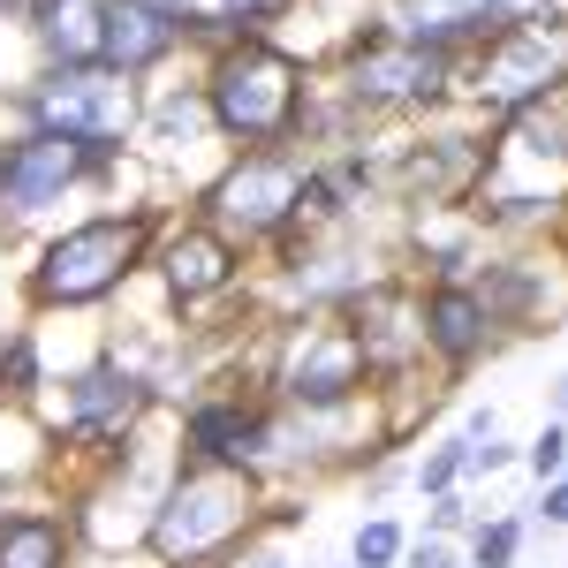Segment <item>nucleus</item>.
Wrapping results in <instances>:
<instances>
[{
	"label": "nucleus",
	"instance_id": "nucleus-27",
	"mask_svg": "<svg viewBox=\"0 0 568 568\" xmlns=\"http://www.w3.org/2000/svg\"><path fill=\"white\" fill-rule=\"evenodd\" d=\"M554 417H568V372L554 379Z\"/></svg>",
	"mask_w": 568,
	"mask_h": 568
},
{
	"label": "nucleus",
	"instance_id": "nucleus-21",
	"mask_svg": "<svg viewBox=\"0 0 568 568\" xmlns=\"http://www.w3.org/2000/svg\"><path fill=\"white\" fill-rule=\"evenodd\" d=\"M516 546H524V524H516V516H500L493 530H478V546H470V568H508V561H516Z\"/></svg>",
	"mask_w": 568,
	"mask_h": 568
},
{
	"label": "nucleus",
	"instance_id": "nucleus-26",
	"mask_svg": "<svg viewBox=\"0 0 568 568\" xmlns=\"http://www.w3.org/2000/svg\"><path fill=\"white\" fill-rule=\"evenodd\" d=\"M463 524H470V516H463V500H455V493H439V500H433V530L447 538V530H463Z\"/></svg>",
	"mask_w": 568,
	"mask_h": 568
},
{
	"label": "nucleus",
	"instance_id": "nucleus-14",
	"mask_svg": "<svg viewBox=\"0 0 568 568\" xmlns=\"http://www.w3.org/2000/svg\"><path fill=\"white\" fill-rule=\"evenodd\" d=\"M417 326H425V349H433L439 364H455V372H470V364L493 349V318H485L470 281H433V288L417 296Z\"/></svg>",
	"mask_w": 568,
	"mask_h": 568
},
{
	"label": "nucleus",
	"instance_id": "nucleus-16",
	"mask_svg": "<svg viewBox=\"0 0 568 568\" xmlns=\"http://www.w3.org/2000/svg\"><path fill=\"white\" fill-rule=\"evenodd\" d=\"M69 538L77 530L45 508H16L0 516V568H69Z\"/></svg>",
	"mask_w": 568,
	"mask_h": 568
},
{
	"label": "nucleus",
	"instance_id": "nucleus-8",
	"mask_svg": "<svg viewBox=\"0 0 568 568\" xmlns=\"http://www.w3.org/2000/svg\"><path fill=\"white\" fill-rule=\"evenodd\" d=\"M23 114H31V130H61L77 144H122L136 122V99L106 69H45L23 91Z\"/></svg>",
	"mask_w": 568,
	"mask_h": 568
},
{
	"label": "nucleus",
	"instance_id": "nucleus-15",
	"mask_svg": "<svg viewBox=\"0 0 568 568\" xmlns=\"http://www.w3.org/2000/svg\"><path fill=\"white\" fill-rule=\"evenodd\" d=\"M45 69H99V31H106V0H31L23 8Z\"/></svg>",
	"mask_w": 568,
	"mask_h": 568
},
{
	"label": "nucleus",
	"instance_id": "nucleus-17",
	"mask_svg": "<svg viewBox=\"0 0 568 568\" xmlns=\"http://www.w3.org/2000/svg\"><path fill=\"white\" fill-rule=\"evenodd\" d=\"M356 568H394L402 561V554H409V538H402V524H394V516H372V524L356 530Z\"/></svg>",
	"mask_w": 568,
	"mask_h": 568
},
{
	"label": "nucleus",
	"instance_id": "nucleus-20",
	"mask_svg": "<svg viewBox=\"0 0 568 568\" xmlns=\"http://www.w3.org/2000/svg\"><path fill=\"white\" fill-rule=\"evenodd\" d=\"M524 463H530V478H538V485L568 478V425H561V417H554V425H546V433L524 447Z\"/></svg>",
	"mask_w": 568,
	"mask_h": 568
},
{
	"label": "nucleus",
	"instance_id": "nucleus-10",
	"mask_svg": "<svg viewBox=\"0 0 568 568\" xmlns=\"http://www.w3.org/2000/svg\"><path fill=\"white\" fill-rule=\"evenodd\" d=\"M152 402L144 379H130L114 356H99L91 372L69 379V409H61V439H77V447H122V433L136 425V409Z\"/></svg>",
	"mask_w": 568,
	"mask_h": 568
},
{
	"label": "nucleus",
	"instance_id": "nucleus-7",
	"mask_svg": "<svg viewBox=\"0 0 568 568\" xmlns=\"http://www.w3.org/2000/svg\"><path fill=\"white\" fill-rule=\"evenodd\" d=\"M114 160H122V144H77V136H61V130H23L0 152V213L8 220L45 213L77 182H99Z\"/></svg>",
	"mask_w": 568,
	"mask_h": 568
},
{
	"label": "nucleus",
	"instance_id": "nucleus-19",
	"mask_svg": "<svg viewBox=\"0 0 568 568\" xmlns=\"http://www.w3.org/2000/svg\"><path fill=\"white\" fill-rule=\"evenodd\" d=\"M463 463H470V439H439L433 455H425V463H417V493H455V485H463Z\"/></svg>",
	"mask_w": 568,
	"mask_h": 568
},
{
	"label": "nucleus",
	"instance_id": "nucleus-22",
	"mask_svg": "<svg viewBox=\"0 0 568 568\" xmlns=\"http://www.w3.org/2000/svg\"><path fill=\"white\" fill-rule=\"evenodd\" d=\"M0 387H8V394L39 387V349H31V334H16V342L0 349Z\"/></svg>",
	"mask_w": 568,
	"mask_h": 568
},
{
	"label": "nucleus",
	"instance_id": "nucleus-31",
	"mask_svg": "<svg viewBox=\"0 0 568 568\" xmlns=\"http://www.w3.org/2000/svg\"><path fill=\"white\" fill-rule=\"evenodd\" d=\"M0 152H8V144H0Z\"/></svg>",
	"mask_w": 568,
	"mask_h": 568
},
{
	"label": "nucleus",
	"instance_id": "nucleus-6",
	"mask_svg": "<svg viewBox=\"0 0 568 568\" xmlns=\"http://www.w3.org/2000/svg\"><path fill=\"white\" fill-rule=\"evenodd\" d=\"M463 77V61L455 53H425V45L394 39L387 23H364L349 39V69H342V91H349V106H433L447 99Z\"/></svg>",
	"mask_w": 568,
	"mask_h": 568
},
{
	"label": "nucleus",
	"instance_id": "nucleus-1",
	"mask_svg": "<svg viewBox=\"0 0 568 568\" xmlns=\"http://www.w3.org/2000/svg\"><path fill=\"white\" fill-rule=\"evenodd\" d=\"M304 106H311L304 61L273 39H227L205 69L213 136L243 144V152H281L288 136H304Z\"/></svg>",
	"mask_w": 568,
	"mask_h": 568
},
{
	"label": "nucleus",
	"instance_id": "nucleus-12",
	"mask_svg": "<svg viewBox=\"0 0 568 568\" xmlns=\"http://www.w3.org/2000/svg\"><path fill=\"white\" fill-rule=\"evenodd\" d=\"M182 39H190V31H182L175 8H160V0H106L99 69H106V77H122V84H136V77H152Z\"/></svg>",
	"mask_w": 568,
	"mask_h": 568
},
{
	"label": "nucleus",
	"instance_id": "nucleus-24",
	"mask_svg": "<svg viewBox=\"0 0 568 568\" xmlns=\"http://www.w3.org/2000/svg\"><path fill=\"white\" fill-rule=\"evenodd\" d=\"M409 568H463V561H455V546L433 530V538H417V546H409Z\"/></svg>",
	"mask_w": 568,
	"mask_h": 568
},
{
	"label": "nucleus",
	"instance_id": "nucleus-29",
	"mask_svg": "<svg viewBox=\"0 0 568 568\" xmlns=\"http://www.w3.org/2000/svg\"><path fill=\"white\" fill-rule=\"evenodd\" d=\"M160 8H175V16H190V0H160Z\"/></svg>",
	"mask_w": 568,
	"mask_h": 568
},
{
	"label": "nucleus",
	"instance_id": "nucleus-3",
	"mask_svg": "<svg viewBox=\"0 0 568 568\" xmlns=\"http://www.w3.org/2000/svg\"><path fill=\"white\" fill-rule=\"evenodd\" d=\"M160 235V213H99L61 227L31 265V304L39 311H77V304H106L130 281L144 251Z\"/></svg>",
	"mask_w": 568,
	"mask_h": 568
},
{
	"label": "nucleus",
	"instance_id": "nucleus-4",
	"mask_svg": "<svg viewBox=\"0 0 568 568\" xmlns=\"http://www.w3.org/2000/svg\"><path fill=\"white\" fill-rule=\"evenodd\" d=\"M304 160L296 152H243L227 175L205 190V227H220L235 251L243 243H265V235H288L304 220Z\"/></svg>",
	"mask_w": 568,
	"mask_h": 568
},
{
	"label": "nucleus",
	"instance_id": "nucleus-11",
	"mask_svg": "<svg viewBox=\"0 0 568 568\" xmlns=\"http://www.w3.org/2000/svg\"><path fill=\"white\" fill-rule=\"evenodd\" d=\"M273 447V417L243 394H213L182 417V463H220V470H251Z\"/></svg>",
	"mask_w": 568,
	"mask_h": 568
},
{
	"label": "nucleus",
	"instance_id": "nucleus-5",
	"mask_svg": "<svg viewBox=\"0 0 568 568\" xmlns=\"http://www.w3.org/2000/svg\"><path fill=\"white\" fill-rule=\"evenodd\" d=\"M455 84H470L485 106L508 114V122L530 114V106H546V99L568 84V23H524V31H508V39L478 45Z\"/></svg>",
	"mask_w": 568,
	"mask_h": 568
},
{
	"label": "nucleus",
	"instance_id": "nucleus-30",
	"mask_svg": "<svg viewBox=\"0 0 568 568\" xmlns=\"http://www.w3.org/2000/svg\"><path fill=\"white\" fill-rule=\"evenodd\" d=\"M561 122H568V84H561Z\"/></svg>",
	"mask_w": 568,
	"mask_h": 568
},
{
	"label": "nucleus",
	"instance_id": "nucleus-23",
	"mask_svg": "<svg viewBox=\"0 0 568 568\" xmlns=\"http://www.w3.org/2000/svg\"><path fill=\"white\" fill-rule=\"evenodd\" d=\"M516 463V447H500V439H470V463H463V478H493V470H508Z\"/></svg>",
	"mask_w": 568,
	"mask_h": 568
},
{
	"label": "nucleus",
	"instance_id": "nucleus-13",
	"mask_svg": "<svg viewBox=\"0 0 568 568\" xmlns=\"http://www.w3.org/2000/svg\"><path fill=\"white\" fill-rule=\"evenodd\" d=\"M235 273H243V251H235L220 227H205V220H182V235H168V251H160V281H168V296H175L182 311L227 296Z\"/></svg>",
	"mask_w": 568,
	"mask_h": 568
},
{
	"label": "nucleus",
	"instance_id": "nucleus-28",
	"mask_svg": "<svg viewBox=\"0 0 568 568\" xmlns=\"http://www.w3.org/2000/svg\"><path fill=\"white\" fill-rule=\"evenodd\" d=\"M243 568H288V561H281V554H251Z\"/></svg>",
	"mask_w": 568,
	"mask_h": 568
},
{
	"label": "nucleus",
	"instance_id": "nucleus-2",
	"mask_svg": "<svg viewBox=\"0 0 568 568\" xmlns=\"http://www.w3.org/2000/svg\"><path fill=\"white\" fill-rule=\"evenodd\" d=\"M251 530H258V485H251V470L182 463L175 485L160 493L144 538H152V554L168 568H205V561H227Z\"/></svg>",
	"mask_w": 568,
	"mask_h": 568
},
{
	"label": "nucleus",
	"instance_id": "nucleus-25",
	"mask_svg": "<svg viewBox=\"0 0 568 568\" xmlns=\"http://www.w3.org/2000/svg\"><path fill=\"white\" fill-rule=\"evenodd\" d=\"M538 516H546L554 530H568V478H554V485H546V500H538Z\"/></svg>",
	"mask_w": 568,
	"mask_h": 568
},
{
	"label": "nucleus",
	"instance_id": "nucleus-18",
	"mask_svg": "<svg viewBox=\"0 0 568 568\" xmlns=\"http://www.w3.org/2000/svg\"><path fill=\"white\" fill-rule=\"evenodd\" d=\"M288 8L296 0H220V23H227V39H265Z\"/></svg>",
	"mask_w": 568,
	"mask_h": 568
},
{
	"label": "nucleus",
	"instance_id": "nucleus-9",
	"mask_svg": "<svg viewBox=\"0 0 568 568\" xmlns=\"http://www.w3.org/2000/svg\"><path fill=\"white\" fill-rule=\"evenodd\" d=\"M364 379H372V364H364L349 326H311V334H296L288 356H281V372H273L281 402H296V409H342V402L364 394Z\"/></svg>",
	"mask_w": 568,
	"mask_h": 568
}]
</instances>
